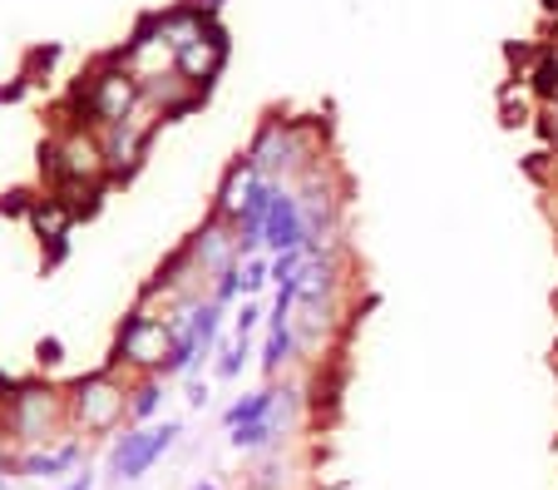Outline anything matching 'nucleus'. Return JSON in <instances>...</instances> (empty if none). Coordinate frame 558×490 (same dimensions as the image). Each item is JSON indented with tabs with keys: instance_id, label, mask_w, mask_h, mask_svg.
<instances>
[{
	"instance_id": "6ab92c4d",
	"label": "nucleus",
	"mask_w": 558,
	"mask_h": 490,
	"mask_svg": "<svg viewBox=\"0 0 558 490\" xmlns=\"http://www.w3.org/2000/svg\"><path fill=\"white\" fill-rule=\"evenodd\" d=\"M272 288V253H247L243 258V298H263Z\"/></svg>"
},
{
	"instance_id": "f03ea898",
	"label": "nucleus",
	"mask_w": 558,
	"mask_h": 490,
	"mask_svg": "<svg viewBox=\"0 0 558 490\" xmlns=\"http://www.w3.org/2000/svg\"><path fill=\"white\" fill-rule=\"evenodd\" d=\"M138 99H144V80H138L124 55L114 50V55H99L85 75L74 80L60 115L80 119V124H89V129H109L124 115H134Z\"/></svg>"
},
{
	"instance_id": "0eeeda50",
	"label": "nucleus",
	"mask_w": 558,
	"mask_h": 490,
	"mask_svg": "<svg viewBox=\"0 0 558 490\" xmlns=\"http://www.w3.org/2000/svg\"><path fill=\"white\" fill-rule=\"evenodd\" d=\"M158 124H163V115H158L148 99H138L134 115H124L119 124L99 129V144H105V159H109V179H114V183H129L138 169H144L148 144H154Z\"/></svg>"
},
{
	"instance_id": "39448f33",
	"label": "nucleus",
	"mask_w": 558,
	"mask_h": 490,
	"mask_svg": "<svg viewBox=\"0 0 558 490\" xmlns=\"http://www.w3.org/2000/svg\"><path fill=\"white\" fill-rule=\"evenodd\" d=\"M183 437V421L169 416V421H148V427H124L114 441H109V456H105V476L114 486H134L144 480L158 461L169 456Z\"/></svg>"
},
{
	"instance_id": "b1692460",
	"label": "nucleus",
	"mask_w": 558,
	"mask_h": 490,
	"mask_svg": "<svg viewBox=\"0 0 558 490\" xmlns=\"http://www.w3.org/2000/svg\"><path fill=\"white\" fill-rule=\"evenodd\" d=\"M95 486H99V476L85 466V470H74V476L64 480V486H54V490H95Z\"/></svg>"
},
{
	"instance_id": "4be33fe9",
	"label": "nucleus",
	"mask_w": 558,
	"mask_h": 490,
	"mask_svg": "<svg viewBox=\"0 0 558 490\" xmlns=\"http://www.w3.org/2000/svg\"><path fill=\"white\" fill-rule=\"evenodd\" d=\"M35 362H40V372L60 367L64 362V342L60 337H40V347H35Z\"/></svg>"
},
{
	"instance_id": "dca6fc26",
	"label": "nucleus",
	"mask_w": 558,
	"mask_h": 490,
	"mask_svg": "<svg viewBox=\"0 0 558 490\" xmlns=\"http://www.w3.org/2000/svg\"><path fill=\"white\" fill-rule=\"evenodd\" d=\"M232 451H243V456H267V451H277L287 441V427L277 421V416H263V421H243V427L228 431Z\"/></svg>"
},
{
	"instance_id": "4468645a",
	"label": "nucleus",
	"mask_w": 558,
	"mask_h": 490,
	"mask_svg": "<svg viewBox=\"0 0 558 490\" xmlns=\"http://www.w3.org/2000/svg\"><path fill=\"white\" fill-rule=\"evenodd\" d=\"M296 362H302V347H296L292 322H287V327H263V357H257L263 382H282Z\"/></svg>"
},
{
	"instance_id": "1a4fd4ad",
	"label": "nucleus",
	"mask_w": 558,
	"mask_h": 490,
	"mask_svg": "<svg viewBox=\"0 0 558 490\" xmlns=\"http://www.w3.org/2000/svg\"><path fill=\"white\" fill-rule=\"evenodd\" d=\"M306 238H312V228H306V208H302V199H296L292 183H282L277 199H272V208H267L263 248L267 253H306Z\"/></svg>"
},
{
	"instance_id": "bb28decb",
	"label": "nucleus",
	"mask_w": 558,
	"mask_h": 490,
	"mask_svg": "<svg viewBox=\"0 0 558 490\" xmlns=\"http://www.w3.org/2000/svg\"><path fill=\"white\" fill-rule=\"evenodd\" d=\"M548 119H554V144H558V99H548Z\"/></svg>"
},
{
	"instance_id": "f3484780",
	"label": "nucleus",
	"mask_w": 558,
	"mask_h": 490,
	"mask_svg": "<svg viewBox=\"0 0 558 490\" xmlns=\"http://www.w3.org/2000/svg\"><path fill=\"white\" fill-rule=\"evenodd\" d=\"M277 402H282V382H263L257 392H243L238 402L222 411V427H243V421H263V416L277 411Z\"/></svg>"
},
{
	"instance_id": "412c9836",
	"label": "nucleus",
	"mask_w": 558,
	"mask_h": 490,
	"mask_svg": "<svg viewBox=\"0 0 558 490\" xmlns=\"http://www.w3.org/2000/svg\"><path fill=\"white\" fill-rule=\"evenodd\" d=\"M257 327H267V308L257 298H243L232 308V337H253Z\"/></svg>"
},
{
	"instance_id": "20e7f679",
	"label": "nucleus",
	"mask_w": 558,
	"mask_h": 490,
	"mask_svg": "<svg viewBox=\"0 0 558 490\" xmlns=\"http://www.w3.org/2000/svg\"><path fill=\"white\" fill-rule=\"evenodd\" d=\"M64 402H70V427L74 437L85 441H114L129 427V372L119 367H95V372L74 377L64 386Z\"/></svg>"
},
{
	"instance_id": "9d476101",
	"label": "nucleus",
	"mask_w": 558,
	"mask_h": 490,
	"mask_svg": "<svg viewBox=\"0 0 558 490\" xmlns=\"http://www.w3.org/2000/svg\"><path fill=\"white\" fill-rule=\"evenodd\" d=\"M183 248H189V258L198 263V273L208 277H218V273H228L232 263H243L238 258V238H232V224H222V218H203L198 228H193V238H183Z\"/></svg>"
},
{
	"instance_id": "7ed1b4c3",
	"label": "nucleus",
	"mask_w": 558,
	"mask_h": 490,
	"mask_svg": "<svg viewBox=\"0 0 558 490\" xmlns=\"http://www.w3.org/2000/svg\"><path fill=\"white\" fill-rule=\"evenodd\" d=\"M64 437H74L64 386H54L45 372L15 377L11 406H5V441L31 451V446H54V441H64Z\"/></svg>"
},
{
	"instance_id": "ddd939ff",
	"label": "nucleus",
	"mask_w": 558,
	"mask_h": 490,
	"mask_svg": "<svg viewBox=\"0 0 558 490\" xmlns=\"http://www.w3.org/2000/svg\"><path fill=\"white\" fill-rule=\"evenodd\" d=\"M257 179H263V174H257V164L247 159V154H238V159L222 169L218 193H213V203H208V214L222 218V224H232V218L243 214V203H247V193H253Z\"/></svg>"
},
{
	"instance_id": "a878e982",
	"label": "nucleus",
	"mask_w": 558,
	"mask_h": 490,
	"mask_svg": "<svg viewBox=\"0 0 558 490\" xmlns=\"http://www.w3.org/2000/svg\"><path fill=\"white\" fill-rule=\"evenodd\" d=\"M189 406H193V411H203V406H208V382H189Z\"/></svg>"
},
{
	"instance_id": "2eb2a0df",
	"label": "nucleus",
	"mask_w": 558,
	"mask_h": 490,
	"mask_svg": "<svg viewBox=\"0 0 558 490\" xmlns=\"http://www.w3.org/2000/svg\"><path fill=\"white\" fill-rule=\"evenodd\" d=\"M169 377H129V427H148L163 416Z\"/></svg>"
},
{
	"instance_id": "9b49d317",
	"label": "nucleus",
	"mask_w": 558,
	"mask_h": 490,
	"mask_svg": "<svg viewBox=\"0 0 558 490\" xmlns=\"http://www.w3.org/2000/svg\"><path fill=\"white\" fill-rule=\"evenodd\" d=\"M129 60V70H134L138 80H148V75H163V70H173V40L163 35V21H158V11L154 15H144L138 21V31L124 40V50H119Z\"/></svg>"
},
{
	"instance_id": "f8f14e48",
	"label": "nucleus",
	"mask_w": 558,
	"mask_h": 490,
	"mask_svg": "<svg viewBox=\"0 0 558 490\" xmlns=\"http://www.w3.org/2000/svg\"><path fill=\"white\" fill-rule=\"evenodd\" d=\"M85 466V437H64L54 446L21 451V480H64Z\"/></svg>"
},
{
	"instance_id": "423d86ee",
	"label": "nucleus",
	"mask_w": 558,
	"mask_h": 490,
	"mask_svg": "<svg viewBox=\"0 0 558 490\" xmlns=\"http://www.w3.org/2000/svg\"><path fill=\"white\" fill-rule=\"evenodd\" d=\"M173 332L169 322L148 308H129V318L114 327V352H109V367L129 377H163V362H169Z\"/></svg>"
},
{
	"instance_id": "6e6552de",
	"label": "nucleus",
	"mask_w": 558,
	"mask_h": 490,
	"mask_svg": "<svg viewBox=\"0 0 558 490\" xmlns=\"http://www.w3.org/2000/svg\"><path fill=\"white\" fill-rule=\"evenodd\" d=\"M228 31H222L218 21L208 25V31H198L193 40H183L179 50H173V70H179L183 80H189L198 95H213V85L222 80V70H228Z\"/></svg>"
},
{
	"instance_id": "5701e85b",
	"label": "nucleus",
	"mask_w": 558,
	"mask_h": 490,
	"mask_svg": "<svg viewBox=\"0 0 558 490\" xmlns=\"http://www.w3.org/2000/svg\"><path fill=\"white\" fill-rule=\"evenodd\" d=\"M5 476L21 480V446H11V441L0 437V490H5Z\"/></svg>"
},
{
	"instance_id": "cd10ccee",
	"label": "nucleus",
	"mask_w": 558,
	"mask_h": 490,
	"mask_svg": "<svg viewBox=\"0 0 558 490\" xmlns=\"http://www.w3.org/2000/svg\"><path fill=\"white\" fill-rule=\"evenodd\" d=\"M189 490H222V486H218V480H193Z\"/></svg>"
},
{
	"instance_id": "a211bd4d",
	"label": "nucleus",
	"mask_w": 558,
	"mask_h": 490,
	"mask_svg": "<svg viewBox=\"0 0 558 490\" xmlns=\"http://www.w3.org/2000/svg\"><path fill=\"white\" fill-rule=\"evenodd\" d=\"M247 357H253V337L218 342V352H213V377H218V382H232V377L247 367Z\"/></svg>"
},
{
	"instance_id": "393cba45",
	"label": "nucleus",
	"mask_w": 558,
	"mask_h": 490,
	"mask_svg": "<svg viewBox=\"0 0 558 490\" xmlns=\"http://www.w3.org/2000/svg\"><path fill=\"white\" fill-rule=\"evenodd\" d=\"M11 386H15V377L0 372V437H5V406H11Z\"/></svg>"
},
{
	"instance_id": "aec40b11",
	"label": "nucleus",
	"mask_w": 558,
	"mask_h": 490,
	"mask_svg": "<svg viewBox=\"0 0 558 490\" xmlns=\"http://www.w3.org/2000/svg\"><path fill=\"white\" fill-rule=\"evenodd\" d=\"M208 298L222 302V308H238V302H243V263H232L228 273L213 277V283H208Z\"/></svg>"
},
{
	"instance_id": "f257e3e1",
	"label": "nucleus",
	"mask_w": 558,
	"mask_h": 490,
	"mask_svg": "<svg viewBox=\"0 0 558 490\" xmlns=\"http://www.w3.org/2000/svg\"><path fill=\"white\" fill-rule=\"evenodd\" d=\"M40 174L50 183V193L70 208L74 218L80 214H95L99 199L114 189L109 179V159H105V144H99V129L80 124V119L60 115L50 129L40 150Z\"/></svg>"
}]
</instances>
